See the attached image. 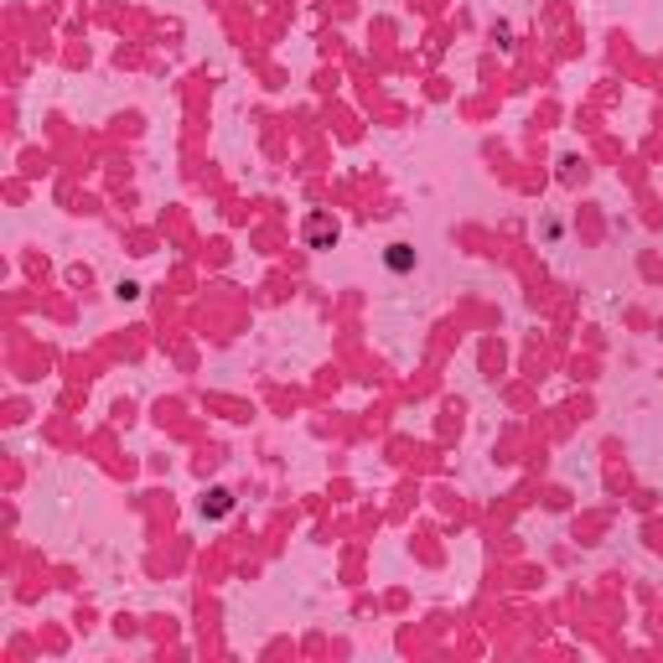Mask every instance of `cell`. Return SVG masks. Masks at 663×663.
Here are the masks:
<instances>
[{"instance_id":"obj_1","label":"cell","mask_w":663,"mask_h":663,"mask_svg":"<svg viewBox=\"0 0 663 663\" xmlns=\"http://www.w3.org/2000/svg\"><path fill=\"white\" fill-rule=\"evenodd\" d=\"M306 244L311 249H332L337 244V223L326 218V213H311V218H306Z\"/></svg>"},{"instance_id":"obj_2","label":"cell","mask_w":663,"mask_h":663,"mask_svg":"<svg viewBox=\"0 0 663 663\" xmlns=\"http://www.w3.org/2000/svg\"><path fill=\"white\" fill-rule=\"evenodd\" d=\"M228 508H233V492H228V487H213L208 503H202V518H223Z\"/></svg>"},{"instance_id":"obj_3","label":"cell","mask_w":663,"mask_h":663,"mask_svg":"<svg viewBox=\"0 0 663 663\" xmlns=\"http://www.w3.org/2000/svg\"><path fill=\"white\" fill-rule=\"evenodd\" d=\"M389 265H394V269H409V249H405V244H394V254H389Z\"/></svg>"}]
</instances>
